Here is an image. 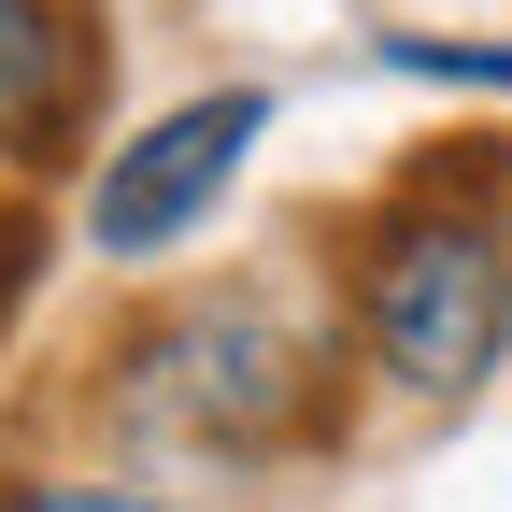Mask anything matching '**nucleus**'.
Segmentation results:
<instances>
[{
	"instance_id": "f257e3e1",
	"label": "nucleus",
	"mask_w": 512,
	"mask_h": 512,
	"mask_svg": "<svg viewBox=\"0 0 512 512\" xmlns=\"http://www.w3.org/2000/svg\"><path fill=\"white\" fill-rule=\"evenodd\" d=\"M100 413L143 470H285L342 427V342L285 285H185L114 342Z\"/></svg>"
},
{
	"instance_id": "f03ea898",
	"label": "nucleus",
	"mask_w": 512,
	"mask_h": 512,
	"mask_svg": "<svg viewBox=\"0 0 512 512\" xmlns=\"http://www.w3.org/2000/svg\"><path fill=\"white\" fill-rule=\"evenodd\" d=\"M356 370L413 413H470L512 356V185L498 157H427L356 228Z\"/></svg>"
},
{
	"instance_id": "7ed1b4c3",
	"label": "nucleus",
	"mask_w": 512,
	"mask_h": 512,
	"mask_svg": "<svg viewBox=\"0 0 512 512\" xmlns=\"http://www.w3.org/2000/svg\"><path fill=\"white\" fill-rule=\"evenodd\" d=\"M256 128H271V86H200V100L143 114L128 143H100V157H86V200H72L86 256H100V271H157V256H185V242L228 214Z\"/></svg>"
},
{
	"instance_id": "20e7f679",
	"label": "nucleus",
	"mask_w": 512,
	"mask_h": 512,
	"mask_svg": "<svg viewBox=\"0 0 512 512\" xmlns=\"http://www.w3.org/2000/svg\"><path fill=\"white\" fill-rule=\"evenodd\" d=\"M100 128V0H0V171H72Z\"/></svg>"
},
{
	"instance_id": "39448f33",
	"label": "nucleus",
	"mask_w": 512,
	"mask_h": 512,
	"mask_svg": "<svg viewBox=\"0 0 512 512\" xmlns=\"http://www.w3.org/2000/svg\"><path fill=\"white\" fill-rule=\"evenodd\" d=\"M0 512H185V498L114 484V470H0Z\"/></svg>"
},
{
	"instance_id": "423d86ee",
	"label": "nucleus",
	"mask_w": 512,
	"mask_h": 512,
	"mask_svg": "<svg viewBox=\"0 0 512 512\" xmlns=\"http://www.w3.org/2000/svg\"><path fill=\"white\" fill-rule=\"evenodd\" d=\"M384 72H427V86H512V43H441V29H399Z\"/></svg>"
}]
</instances>
